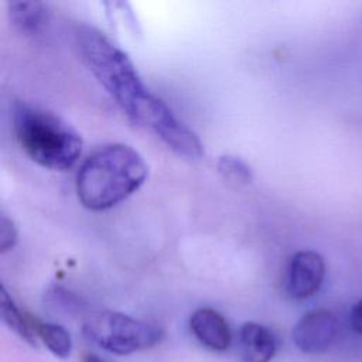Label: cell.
Here are the masks:
<instances>
[{
    "label": "cell",
    "instance_id": "obj_1",
    "mask_svg": "<svg viewBox=\"0 0 362 362\" xmlns=\"http://www.w3.org/2000/svg\"><path fill=\"white\" fill-rule=\"evenodd\" d=\"M147 175L148 165L139 151L127 144H106L81 164L76 195L85 208L106 211L134 194Z\"/></svg>",
    "mask_w": 362,
    "mask_h": 362
},
{
    "label": "cell",
    "instance_id": "obj_2",
    "mask_svg": "<svg viewBox=\"0 0 362 362\" xmlns=\"http://www.w3.org/2000/svg\"><path fill=\"white\" fill-rule=\"evenodd\" d=\"M75 41L90 72L110 93L126 116L136 122L153 93L143 83L127 54L117 48L99 30L89 25L76 28Z\"/></svg>",
    "mask_w": 362,
    "mask_h": 362
},
{
    "label": "cell",
    "instance_id": "obj_3",
    "mask_svg": "<svg viewBox=\"0 0 362 362\" xmlns=\"http://www.w3.org/2000/svg\"><path fill=\"white\" fill-rule=\"evenodd\" d=\"M13 130L21 150L38 165L65 171L82 153V137L57 115L18 102L13 107Z\"/></svg>",
    "mask_w": 362,
    "mask_h": 362
},
{
    "label": "cell",
    "instance_id": "obj_4",
    "mask_svg": "<svg viewBox=\"0 0 362 362\" xmlns=\"http://www.w3.org/2000/svg\"><path fill=\"white\" fill-rule=\"evenodd\" d=\"M83 332L88 339L117 355L153 348L164 335L157 324L110 310L92 313L83 322Z\"/></svg>",
    "mask_w": 362,
    "mask_h": 362
},
{
    "label": "cell",
    "instance_id": "obj_5",
    "mask_svg": "<svg viewBox=\"0 0 362 362\" xmlns=\"http://www.w3.org/2000/svg\"><path fill=\"white\" fill-rule=\"evenodd\" d=\"M136 123L150 129L168 148L185 158L198 160L204 153L198 136L178 120L170 107L154 95L143 107Z\"/></svg>",
    "mask_w": 362,
    "mask_h": 362
},
{
    "label": "cell",
    "instance_id": "obj_6",
    "mask_svg": "<svg viewBox=\"0 0 362 362\" xmlns=\"http://www.w3.org/2000/svg\"><path fill=\"white\" fill-rule=\"evenodd\" d=\"M339 334V321L334 313L325 308L305 313L293 328V341L296 346L305 354H322L337 341Z\"/></svg>",
    "mask_w": 362,
    "mask_h": 362
},
{
    "label": "cell",
    "instance_id": "obj_7",
    "mask_svg": "<svg viewBox=\"0 0 362 362\" xmlns=\"http://www.w3.org/2000/svg\"><path fill=\"white\" fill-rule=\"evenodd\" d=\"M325 277L324 257L314 250H300L288 262L284 288L294 300L313 297L322 286Z\"/></svg>",
    "mask_w": 362,
    "mask_h": 362
},
{
    "label": "cell",
    "instance_id": "obj_8",
    "mask_svg": "<svg viewBox=\"0 0 362 362\" xmlns=\"http://www.w3.org/2000/svg\"><path fill=\"white\" fill-rule=\"evenodd\" d=\"M189 328L195 338L212 351H225L230 346L232 332L228 321L212 308H198L189 318Z\"/></svg>",
    "mask_w": 362,
    "mask_h": 362
},
{
    "label": "cell",
    "instance_id": "obj_9",
    "mask_svg": "<svg viewBox=\"0 0 362 362\" xmlns=\"http://www.w3.org/2000/svg\"><path fill=\"white\" fill-rule=\"evenodd\" d=\"M277 342L273 332L257 322H245L239 331V349L243 362H270Z\"/></svg>",
    "mask_w": 362,
    "mask_h": 362
},
{
    "label": "cell",
    "instance_id": "obj_10",
    "mask_svg": "<svg viewBox=\"0 0 362 362\" xmlns=\"http://www.w3.org/2000/svg\"><path fill=\"white\" fill-rule=\"evenodd\" d=\"M7 7L13 25L24 34H35L48 18L47 6L41 1H13Z\"/></svg>",
    "mask_w": 362,
    "mask_h": 362
},
{
    "label": "cell",
    "instance_id": "obj_11",
    "mask_svg": "<svg viewBox=\"0 0 362 362\" xmlns=\"http://www.w3.org/2000/svg\"><path fill=\"white\" fill-rule=\"evenodd\" d=\"M0 308H1V318L6 325L14 331L21 339L25 342L35 345V322H33L14 303L13 297L8 294L4 286L0 288Z\"/></svg>",
    "mask_w": 362,
    "mask_h": 362
},
{
    "label": "cell",
    "instance_id": "obj_12",
    "mask_svg": "<svg viewBox=\"0 0 362 362\" xmlns=\"http://www.w3.org/2000/svg\"><path fill=\"white\" fill-rule=\"evenodd\" d=\"M37 337L45 344V346L58 358L69 356L72 351L71 334L58 324L49 322H35Z\"/></svg>",
    "mask_w": 362,
    "mask_h": 362
},
{
    "label": "cell",
    "instance_id": "obj_13",
    "mask_svg": "<svg viewBox=\"0 0 362 362\" xmlns=\"http://www.w3.org/2000/svg\"><path fill=\"white\" fill-rule=\"evenodd\" d=\"M218 173L230 184L235 185H246L252 181V170L250 167L235 156H222L216 163Z\"/></svg>",
    "mask_w": 362,
    "mask_h": 362
},
{
    "label": "cell",
    "instance_id": "obj_14",
    "mask_svg": "<svg viewBox=\"0 0 362 362\" xmlns=\"http://www.w3.org/2000/svg\"><path fill=\"white\" fill-rule=\"evenodd\" d=\"M17 228L14 222L6 215H0V252L6 253L10 249H13L17 243Z\"/></svg>",
    "mask_w": 362,
    "mask_h": 362
},
{
    "label": "cell",
    "instance_id": "obj_15",
    "mask_svg": "<svg viewBox=\"0 0 362 362\" xmlns=\"http://www.w3.org/2000/svg\"><path fill=\"white\" fill-rule=\"evenodd\" d=\"M349 322L352 329L362 335V298L352 307L351 314H349Z\"/></svg>",
    "mask_w": 362,
    "mask_h": 362
},
{
    "label": "cell",
    "instance_id": "obj_16",
    "mask_svg": "<svg viewBox=\"0 0 362 362\" xmlns=\"http://www.w3.org/2000/svg\"><path fill=\"white\" fill-rule=\"evenodd\" d=\"M83 362H103V361H100V359H99L98 356H95V355H85Z\"/></svg>",
    "mask_w": 362,
    "mask_h": 362
}]
</instances>
